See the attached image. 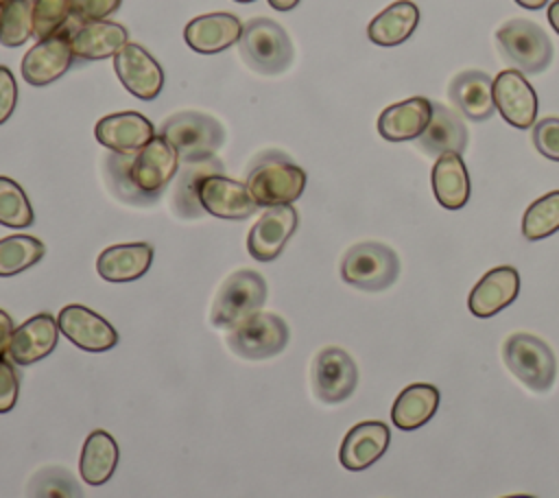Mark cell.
Listing matches in <instances>:
<instances>
[{
  "label": "cell",
  "mask_w": 559,
  "mask_h": 498,
  "mask_svg": "<svg viewBox=\"0 0 559 498\" xmlns=\"http://www.w3.org/2000/svg\"><path fill=\"white\" fill-rule=\"evenodd\" d=\"M247 192L258 208L290 205L306 188V173L284 153H262L247 175Z\"/></svg>",
  "instance_id": "obj_1"
},
{
  "label": "cell",
  "mask_w": 559,
  "mask_h": 498,
  "mask_svg": "<svg viewBox=\"0 0 559 498\" xmlns=\"http://www.w3.org/2000/svg\"><path fill=\"white\" fill-rule=\"evenodd\" d=\"M159 135L173 144L179 162L212 157L225 140V131L218 120L201 111L173 114L162 122Z\"/></svg>",
  "instance_id": "obj_2"
},
{
  "label": "cell",
  "mask_w": 559,
  "mask_h": 498,
  "mask_svg": "<svg viewBox=\"0 0 559 498\" xmlns=\"http://www.w3.org/2000/svg\"><path fill=\"white\" fill-rule=\"evenodd\" d=\"M502 358L509 371L531 391L544 393L557 376V360L546 341L535 334L515 332L502 345Z\"/></svg>",
  "instance_id": "obj_3"
},
{
  "label": "cell",
  "mask_w": 559,
  "mask_h": 498,
  "mask_svg": "<svg viewBox=\"0 0 559 498\" xmlns=\"http://www.w3.org/2000/svg\"><path fill=\"white\" fill-rule=\"evenodd\" d=\"M238 46L242 59L262 74H280L293 61L288 33L269 17H253L242 24Z\"/></svg>",
  "instance_id": "obj_4"
},
{
  "label": "cell",
  "mask_w": 559,
  "mask_h": 498,
  "mask_svg": "<svg viewBox=\"0 0 559 498\" xmlns=\"http://www.w3.org/2000/svg\"><path fill=\"white\" fill-rule=\"evenodd\" d=\"M496 44L522 74H539L550 66L552 42L546 31L531 20L515 17L504 22L496 33Z\"/></svg>",
  "instance_id": "obj_5"
},
{
  "label": "cell",
  "mask_w": 559,
  "mask_h": 498,
  "mask_svg": "<svg viewBox=\"0 0 559 498\" xmlns=\"http://www.w3.org/2000/svg\"><path fill=\"white\" fill-rule=\"evenodd\" d=\"M266 299V282L251 269L231 273L218 288L212 306V323L216 328H236L251 315L260 312Z\"/></svg>",
  "instance_id": "obj_6"
},
{
  "label": "cell",
  "mask_w": 559,
  "mask_h": 498,
  "mask_svg": "<svg viewBox=\"0 0 559 498\" xmlns=\"http://www.w3.org/2000/svg\"><path fill=\"white\" fill-rule=\"evenodd\" d=\"M400 275L397 253L382 242H358L341 262V277L360 290H384Z\"/></svg>",
  "instance_id": "obj_7"
},
{
  "label": "cell",
  "mask_w": 559,
  "mask_h": 498,
  "mask_svg": "<svg viewBox=\"0 0 559 498\" xmlns=\"http://www.w3.org/2000/svg\"><path fill=\"white\" fill-rule=\"evenodd\" d=\"M290 332L282 317L273 312H255L240 325L231 328L227 345L247 360H262L280 354L288 345Z\"/></svg>",
  "instance_id": "obj_8"
},
{
  "label": "cell",
  "mask_w": 559,
  "mask_h": 498,
  "mask_svg": "<svg viewBox=\"0 0 559 498\" xmlns=\"http://www.w3.org/2000/svg\"><path fill=\"white\" fill-rule=\"evenodd\" d=\"M177 151L166 138L155 135L144 149H140L133 155L131 181L148 201H155L162 194V190L170 183V179L177 175Z\"/></svg>",
  "instance_id": "obj_9"
},
{
  "label": "cell",
  "mask_w": 559,
  "mask_h": 498,
  "mask_svg": "<svg viewBox=\"0 0 559 498\" xmlns=\"http://www.w3.org/2000/svg\"><path fill=\"white\" fill-rule=\"evenodd\" d=\"M70 33L72 24H68L57 31L55 35L39 39L31 50H26L22 59V76L28 85L44 87L57 81L72 63V46H70Z\"/></svg>",
  "instance_id": "obj_10"
},
{
  "label": "cell",
  "mask_w": 559,
  "mask_h": 498,
  "mask_svg": "<svg viewBox=\"0 0 559 498\" xmlns=\"http://www.w3.org/2000/svg\"><path fill=\"white\" fill-rule=\"evenodd\" d=\"M358 384L354 358L341 347H323L312 363V387L321 402L336 404L347 400Z\"/></svg>",
  "instance_id": "obj_11"
},
{
  "label": "cell",
  "mask_w": 559,
  "mask_h": 498,
  "mask_svg": "<svg viewBox=\"0 0 559 498\" xmlns=\"http://www.w3.org/2000/svg\"><path fill=\"white\" fill-rule=\"evenodd\" d=\"M493 103L502 118L518 129H528L537 122V94L515 68L502 70L493 79Z\"/></svg>",
  "instance_id": "obj_12"
},
{
  "label": "cell",
  "mask_w": 559,
  "mask_h": 498,
  "mask_svg": "<svg viewBox=\"0 0 559 498\" xmlns=\"http://www.w3.org/2000/svg\"><path fill=\"white\" fill-rule=\"evenodd\" d=\"M57 325L68 341L85 352H107L118 343V332L114 325L81 304L61 308Z\"/></svg>",
  "instance_id": "obj_13"
},
{
  "label": "cell",
  "mask_w": 559,
  "mask_h": 498,
  "mask_svg": "<svg viewBox=\"0 0 559 498\" xmlns=\"http://www.w3.org/2000/svg\"><path fill=\"white\" fill-rule=\"evenodd\" d=\"M114 70L127 92L142 100H153L164 87V70L138 44H127L114 57Z\"/></svg>",
  "instance_id": "obj_14"
},
{
  "label": "cell",
  "mask_w": 559,
  "mask_h": 498,
  "mask_svg": "<svg viewBox=\"0 0 559 498\" xmlns=\"http://www.w3.org/2000/svg\"><path fill=\"white\" fill-rule=\"evenodd\" d=\"M197 197L203 212L218 218L242 221L258 210L247 192V186L225 175H207L205 179H201Z\"/></svg>",
  "instance_id": "obj_15"
},
{
  "label": "cell",
  "mask_w": 559,
  "mask_h": 498,
  "mask_svg": "<svg viewBox=\"0 0 559 498\" xmlns=\"http://www.w3.org/2000/svg\"><path fill=\"white\" fill-rule=\"evenodd\" d=\"M297 229V212L293 205H273L262 212L249 232L247 249L260 262L275 260L288 238Z\"/></svg>",
  "instance_id": "obj_16"
},
{
  "label": "cell",
  "mask_w": 559,
  "mask_h": 498,
  "mask_svg": "<svg viewBox=\"0 0 559 498\" xmlns=\"http://www.w3.org/2000/svg\"><path fill=\"white\" fill-rule=\"evenodd\" d=\"M94 135L103 146L114 153L135 155L155 138V129L153 122L142 114L120 111L100 118L94 127Z\"/></svg>",
  "instance_id": "obj_17"
},
{
  "label": "cell",
  "mask_w": 559,
  "mask_h": 498,
  "mask_svg": "<svg viewBox=\"0 0 559 498\" xmlns=\"http://www.w3.org/2000/svg\"><path fill=\"white\" fill-rule=\"evenodd\" d=\"M389 441L391 430L384 422H360L345 435L338 450V461L352 472L367 470L386 452Z\"/></svg>",
  "instance_id": "obj_18"
},
{
  "label": "cell",
  "mask_w": 559,
  "mask_h": 498,
  "mask_svg": "<svg viewBox=\"0 0 559 498\" xmlns=\"http://www.w3.org/2000/svg\"><path fill=\"white\" fill-rule=\"evenodd\" d=\"M72 24L70 33V46L72 55L85 61H96V59H107L116 57L127 44H129V33L122 24L100 20V22H87V24Z\"/></svg>",
  "instance_id": "obj_19"
},
{
  "label": "cell",
  "mask_w": 559,
  "mask_h": 498,
  "mask_svg": "<svg viewBox=\"0 0 559 498\" xmlns=\"http://www.w3.org/2000/svg\"><path fill=\"white\" fill-rule=\"evenodd\" d=\"M520 293V275L513 266H496L487 271L467 297V308L474 317L487 319L515 301Z\"/></svg>",
  "instance_id": "obj_20"
},
{
  "label": "cell",
  "mask_w": 559,
  "mask_h": 498,
  "mask_svg": "<svg viewBox=\"0 0 559 498\" xmlns=\"http://www.w3.org/2000/svg\"><path fill=\"white\" fill-rule=\"evenodd\" d=\"M242 35V24L234 13H205L188 22L183 28L186 44L201 55L227 50Z\"/></svg>",
  "instance_id": "obj_21"
},
{
  "label": "cell",
  "mask_w": 559,
  "mask_h": 498,
  "mask_svg": "<svg viewBox=\"0 0 559 498\" xmlns=\"http://www.w3.org/2000/svg\"><path fill=\"white\" fill-rule=\"evenodd\" d=\"M432 116V100L424 96H413L389 105L378 116V133L389 142L417 140Z\"/></svg>",
  "instance_id": "obj_22"
},
{
  "label": "cell",
  "mask_w": 559,
  "mask_h": 498,
  "mask_svg": "<svg viewBox=\"0 0 559 498\" xmlns=\"http://www.w3.org/2000/svg\"><path fill=\"white\" fill-rule=\"evenodd\" d=\"M57 339H59L57 319L48 312L35 315L15 328L11 347H9V358L15 365L37 363L55 349Z\"/></svg>",
  "instance_id": "obj_23"
},
{
  "label": "cell",
  "mask_w": 559,
  "mask_h": 498,
  "mask_svg": "<svg viewBox=\"0 0 559 498\" xmlns=\"http://www.w3.org/2000/svg\"><path fill=\"white\" fill-rule=\"evenodd\" d=\"M450 100L474 122L489 120L496 114L493 79L483 70H465L456 74L448 90Z\"/></svg>",
  "instance_id": "obj_24"
},
{
  "label": "cell",
  "mask_w": 559,
  "mask_h": 498,
  "mask_svg": "<svg viewBox=\"0 0 559 498\" xmlns=\"http://www.w3.org/2000/svg\"><path fill=\"white\" fill-rule=\"evenodd\" d=\"M419 146L428 155H443V153H463L467 146V127L456 111L441 103H432V116L426 131L417 138Z\"/></svg>",
  "instance_id": "obj_25"
},
{
  "label": "cell",
  "mask_w": 559,
  "mask_h": 498,
  "mask_svg": "<svg viewBox=\"0 0 559 498\" xmlns=\"http://www.w3.org/2000/svg\"><path fill=\"white\" fill-rule=\"evenodd\" d=\"M223 162L212 155L205 159H194V162H179V170L175 175V186H173V208L179 216L183 218H197L203 214V208L199 203L197 190L201 179L207 175H223Z\"/></svg>",
  "instance_id": "obj_26"
},
{
  "label": "cell",
  "mask_w": 559,
  "mask_h": 498,
  "mask_svg": "<svg viewBox=\"0 0 559 498\" xmlns=\"http://www.w3.org/2000/svg\"><path fill=\"white\" fill-rule=\"evenodd\" d=\"M151 262L153 247L148 242H127L107 247L96 260V271L107 282H131L142 277Z\"/></svg>",
  "instance_id": "obj_27"
},
{
  "label": "cell",
  "mask_w": 559,
  "mask_h": 498,
  "mask_svg": "<svg viewBox=\"0 0 559 498\" xmlns=\"http://www.w3.org/2000/svg\"><path fill=\"white\" fill-rule=\"evenodd\" d=\"M469 175L459 153H443L432 166V192L445 210H461L469 201Z\"/></svg>",
  "instance_id": "obj_28"
},
{
  "label": "cell",
  "mask_w": 559,
  "mask_h": 498,
  "mask_svg": "<svg viewBox=\"0 0 559 498\" xmlns=\"http://www.w3.org/2000/svg\"><path fill=\"white\" fill-rule=\"evenodd\" d=\"M419 24V9L411 0H397L380 11L367 26V37L378 46H397L406 42Z\"/></svg>",
  "instance_id": "obj_29"
},
{
  "label": "cell",
  "mask_w": 559,
  "mask_h": 498,
  "mask_svg": "<svg viewBox=\"0 0 559 498\" xmlns=\"http://www.w3.org/2000/svg\"><path fill=\"white\" fill-rule=\"evenodd\" d=\"M439 389L432 384H411L393 402L391 422L400 430H417L428 424L439 408Z\"/></svg>",
  "instance_id": "obj_30"
},
{
  "label": "cell",
  "mask_w": 559,
  "mask_h": 498,
  "mask_svg": "<svg viewBox=\"0 0 559 498\" xmlns=\"http://www.w3.org/2000/svg\"><path fill=\"white\" fill-rule=\"evenodd\" d=\"M118 465V443L105 430H94L83 443L81 450V478L87 485H103L111 478Z\"/></svg>",
  "instance_id": "obj_31"
},
{
  "label": "cell",
  "mask_w": 559,
  "mask_h": 498,
  "mask_svg": "<svg viewBox=\"0 0 559 498\" xmlns=\"http://www.w3.org/2000/svg\"><path fill=\"white\" fill-rule=\"evenodd\" d=\"M46 253V247L41 240L15 234L0 238V277H9L15 273L26 271L28 266L37 264Z\"/></svg>",
  "instance_id": "obj_32"
},
{
  "label": "cell",
  "mask_w": 559,
  "mask_h": 498,
  "mask_svg": "<svg viewBox=\"0 0 559 498\" xmlns=\"http://www.w3.org/2000/svg\"><path fill=\"white\" fill-rule=\"evenodd\" d=\"M559 232V190L535 199L522 216V236L526 240H542Z\"/></svg>",
  "instance_id": "obj_33"
},
{
  "label": "cell",
  "mask_w": 559,
  "mask_h": 498,
  "mask_svg": "<svg viewBox=\"0 0 559 498\" xmlns=\"http://www.w3.org/2000/svg\"><path fill=\"white\" fill-rule=\"evenodd\" d=\"M33 35V0H11L0 7V44L15 48Z\"/></svg>",
  "instance_id": "obj_34"
},
{
  "label": "cell",
  "mask_w": 559,
  "mask_h": 498,
  "mask_svg": "<svg viewBox=\"0 0 559 498\" xmlns=\"http://www.w3.org/2000/svg\"><path fill=\"white\" fill-rule=\"evenodd\" d=\"M28 498H83V491L74 476L63 467H44L39 470L26 489Z\"/></svg>",
  "instance_id": "obj_35"
},
{
  "label": "cell",
  "mask_w": 559,
  "mask_h": 498,
  "mask_svg": "<svg viewBox=\"0 0 559 498\" xmlns=\"http://www.w3.org/2000/svg\"><path fill=\"white\" fill-rule=\"evenodd\" d=\"M33 223V208L26 192L9 177H0V225L28 227Z\"/></svg>",
  "instance_id": "obj_36"
},
{
  "label": "cell",
  "mask_w": 559,
  "mask_h": 498,
  "mask_svg": "<svg viewBox=\"0 0 559 498\" xmlns=\"http://www.w3.org/2000/svg\"><path fill=\"white\" fill-rule=\"evenodd\" d=\"M72 15V0H33V35L46 39L61 31Z\"/></svg>",
  "instance_id": "obj_37"
},
{
  "label": "cell",
  "mask_w": 559,
  "mask_h": 498,
  "mask_svg": "<svg viewBox=\"0 0 559 498\" xmlns=\"http://www.w3.org/2000/svg\"><path fill=\"white\" fill-rule=\"evenodd\" d=\"M131 162H133V155L111 151V155H107L105 159V173L114 186V192L120 199L129 203H148V199L131 181Z\"/></svg>",
  "instance_id": "obj_38"
},
{
  "label": "cell",
  "mask_w": 559,
  "mask_h": 498,
  "mask_svg": "<svg viewBox=\"0 0 559 498\" xmlns=\"http://www.w3.org/2000/svg\"><path fill=\"white\" fill-rule=\"evenodd\" d=\"M533 144L535 149L552 159L559 162V118H542L533 124Z\"/></svg>",
  "instance_id": "obj_39"
},
{
  "label": "cell",
  "mask_w": 559,
  "mask_h": 498,
  "mask_svg": "<svg viewBox=\"0 0 559 498\" xmlns=\"http://www.w3.org/2000/svg\"><path fill=\"white\" fill-rule=\"evenodd\" d=\"M122 0H72V15L70 20L74 24H87V22H100L107 20V15L116 13Z\"/></svg>",
  "instance_id": "obj_40"
},
{
  "label": "cell",
  "mask_w": 559,
  "mask_h": 498,
  "mask_svg": "<svg viewBox=\"0 0 559 498\" xmlns=\"http://www.w3.org/2000/svg\"><path fill=\"white\" fill-rule=\"evenodd\" d=\"M17 389H20V380H17L15 367L7 356H2L0 358V413H9L15 406Z\"/></svg>",
  "instance_id": "obj_41"
},
{
  "label": "cell",
  "mask_w": 559,
  "mask_h": 498,
  "mask_svg": "<svg viewBox=\"0 0 559 498\" xmlns=\"http://www.w3.org/2000/svg\"><path fill=\"white\" fill-rule=\"evenodd\" d=\"M15 100H17L15 79L7 66H0V124L9 120V116L13 114Z\"/></svg>",
  "instance_id": "obj_42"
},
{
  "label": "cell",
  "mask_w": 559,
  "mask_h": 498,
  "mask_svg": "<svg viewBox=\"0 0 559 498\" xmlns=\"http://www.w3.org/2000/svg\"><path fill=\"white\" fill-rule=\"evenodd\" d=\"M13 332H15L13 319H11L4 310H0V358H2V356H9V347H11Z\"/></svg>",
  "instance_id": "obj_43"
},
{
  "label": "cell",
  "mask_w": 559,
  "mask_h": 498,
  "mask_svg": "<svg viewBox=\"0 0 559 498\" xmlns=\"http://www.w3.org/2000/svg\"><path fill=\"white\" fill-rule=\"evenodd\" d=\"M548 22L559 33V0L550 2V7H548Z\"/></svg>",
  "instance_id": "obj_44"
},
{
  "label": "cell",
  "mask_w": 559,
  "mask_h": 498,
  "mask_svg": "<svg viewBox=\"0 0 559 498\" xmlns=\"http://www.w3.org/2000/svg\"><path fill=\"white\" fill-rule=\"evenodd\" d=\"M269 4L273 9H277V11H290V9H295L299 4V0H269Z\"/></svg>",
  "instance_id": "obj_45"
},
{
  "label": "cell",
  "mask_w": 559,
  "mask_h": 498,
  "mask_svg": "<svg viewBox=\"0 0 559 498\" xmlns=\"http://www.w3.org/2000/svg\"><path fill=\"white\" fill-rule=\"evenodd\" d=\"M520 7H524V9H531V11H535V9H542L544 4H548V0H515Z\"/></svg>",
  "instance_id": "obj_46"
},
{
  "label": "cell",
  "mask_w": 559,
  "mask_h": 498,
  "mask_svg": "<svg viewBox=\"0 0 559 498\" xmlns=\"http://www.w3.org/2000/svg\"><path fill=\"white\" fill-rule=\"evenodd\" d=\"M502 498H535V496H528V494H513V496H502Z\"/></svg>",
  "instance_id": "obj_47"
},
{
  "label": "cell",
  "mask_w": 559,
  "mask_h": 498,
  "mask_svg": "<svg viewBox=\"0 0 559 498\" xmlns=\"http://www.w3.org/2000/svg\"><path fill=\"white\" fill-rule=\"evenodd\" d=\"M7 2H11V0H0V7H4Z\"/></svg>",
  "instance_id": "obj_48"
},
{
  "label": "cell",
  "mask_w": 559,
  "mask_h": 498,
  "mask_svg": "<svg viewBox=\"0 0 559 498\" xmlns=\"http://www.w3.org/2000/svg\"><path fill=\"white\" fill-rule=\"evenodd\" d=\"M236 2H255V0H236Z\"/></svg>",
  "instance_id": "obj_49"
}]
</instances>
